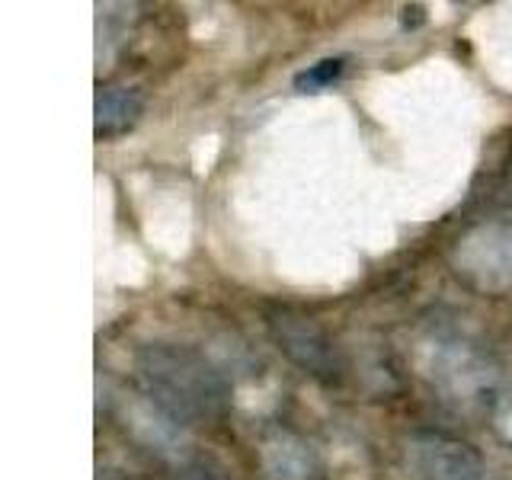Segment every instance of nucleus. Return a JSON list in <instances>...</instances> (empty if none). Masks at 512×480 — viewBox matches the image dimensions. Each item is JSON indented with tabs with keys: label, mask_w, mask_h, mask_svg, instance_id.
<instances>
[{
	"label": "nucleus",
	"mask_w": 512,
	"mask_h": 480,
	"mask_svg": "<svg viewBox=\"0 0 512 480\" xmlns=\"http://www.w3.org/2000/svg\"><path fill=\"white\" fill-rule=\"evenodd\" d=\"M144 397L173 423H215L231 410V388L202 352L180 343H144L135 356Z\"/></svg>",
	"instance_id": "1"
},
{
	"label": "nucleus",
	"mask_w": 512,
	"mask_h": 480,
	"mask_svg": "<svg viewBox=\"0 0 512 480\" xmlns=\"http://www.w3.org/2000/svg\"><path fill=\"white\" fill-rule=\"evenodd\" d=\"M266 327L272 333V340H276V346L311 378L324 384L343 381L346 368H343L340 352H336V343L314 317L276 304V308L266 311Z\"/></svg>",
	"instance_id": "2"
},
{
	"label": "nucleus",
	"mask_w": 512,
	"mask_h": 480,
	"mask_svg": "<svg viewBox=\"0 0 512 480\" xmlns=\"http://www.w3.org/2000/svg\"><path fill=\"white\" fill-rule=\"evenodd\" d=\"M404 468L410 480H490V468L477 448L442 429H416L404 442Z\"/></svg>",
	"instance_id": "3"
},
{
	"label": "nucleus",
	"mask_w": 512,
	"mask_h": 480,
	"mask_svg": "<svg viewBox=\"0 0 512 480\" xmlns=\"http://www.w3.org/2000/svg\"><path fill=\"white\" fill-rule=\"evenodd\" d=\"M455 272L484 292L512 288V221L477 224L455 244Z\"/></svg>",
	"instance_id": "4"
},
{
	"label": "nucleus",
	"mask_w": 512,
	"mask_h": 480,
	"mask_svg": "<svg viewBox=\"0 0 512 480\" xmlns=\"http://www.w3.org/2000/svg\"><path fill=\"white\" fill-rule=\"evenodd\" d=\"M144 112V96L138 87H128V84H106L96 90V106H93V116L96 125L93 132L100 141H112V138H122L125 132H132L138 125Z\"/></svg>",
	"instance_id": "5"
},
{
	"label": "nucleus",
	"mask_w": 512,
	"mask_h": 480,
	"mask_svg": "<svg viewBox=\"0 0 512 480\" xmlns=\"http://www.w3.org/2000/svg\"><path fill=\"white\" fill-rule=\"evenodd\" d=\"M266 455L276 458V461H269V471H272V477H276V480H308L311 477V468L295 464V458L298 461H311L308 448H304L292 436H282V432H279L276 439L266 442Z\"/></svg>",
	"instance_id": "6"
},
{
	"label": "nucleus",
	"mask_w": 512,
	"mask_h": 480,
	"mask_svg": "<svg viewBox=\"0 0 512 480\" xmlns=\"http://www.w3.org/2000/svg\"><path fill=\"white\" fill-rule=\"evenodd\" d=\"M346 71V58H324V61H317L311 64L308 71H301L295 77V90L298 93H317V90H327L330 84H336V80L343 77Z\"/></svg>",
	"instance_id": "7"
},
{
	"label": "nucleus",
	"mask_w": 512,
	"mask_h": 480,
	"mask_svg": "<svg viewBox=\"0 0 512 480\" xmlns=\"http://www.w3.org/2000/svg\"><path fill=\"white\" fill-rule=\"evenodd\" d=\"M96 480H125L122 471H112V468H100V477Z\"/></svg>",
	"instance_id": "8"
}]
</instances>
